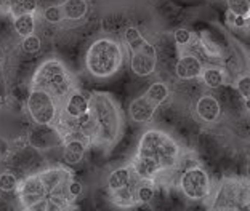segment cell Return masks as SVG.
I'll return each instance as SVG.
<instances>
[{
  "mask_svg": "<svg viewBox=\"0 0 250 211\" xmlns=\"http://www.w3.org/2000/svg\"><path fill=\"white\" fill-rule=\"evenodd\" d=\"M67 191H69V195L76 200L77 197H81V193L83 192V187H82V184L79 181H76V179H72L71 182H69V187H67Z\"/></svg>",
  "mask_w": 250,
  "mask_h": 211,
  "instance_id": "cell-25",
  "label": "cell"
},
{
  "mask_svg": "<svg viewBox=\"0 0 250 211\" xmlns=\"http://www.w3.org/2000/svg\"><path fill=\"white\" fill-rule=\"evenodd\" d=\"M60 7L62 11V18L69 21H81L88 13L87 0H64Z\"/></svg>",
  "mask_w": 250,
  "mask_h": 211,
  "instance_id": "cell-15",
  "label": "cell"
},
{
  "mask_svg": "<svg viewBox=\"0 0 250 211\" xmlns=\"http://www.w3.org/2000/svg\"><path fill=\"white\" fill-rule=\"evenodd\" d=\"M170 95L168 87L164 82L151 83L143 95L135 98L128 106V115L136 123H146L156 115L157 109L167 101Z\"/></svg>",
  "mask_w": 250,
  "mask_h": 211,
  "instance_id": "cell-7",
  "label": "cell"
},
{
  "mask_svg": "<svg viewBox=\"0 0 250 211\" xmlns=\"http://www.w3.org/2000/svg\"><path fill=\"white\" fill-rule=\"evenodd\" d=\"M138 181L140 176L136 174L132 165L114 170L107 176V192L111 200L121 207H130L135 203V191Z\"/></svg>",
  "mask_w": 250,
  "mask_h": 211,
  "instance_id": "cell-8",
  "label": "cell"
},
{
  "mask_svg": "<svg viewBox=\"0 0 250 211\" xmlns=\"http://www.w3.org/2000/svg\"><path fill=\"white\" fill-rule=\"evenodd\" d=\"M27 114L31 120L39 127V125H53L58 118V102L56 98L42 88L32 87L29 96L26 99Z\"/></svg>",
  "mask_w": 250,
  "mask_h": 211,
  "instance_id": "cell-9",
  "label": "cell"
},
{
  "mask_svg": "<svg viewBox=\"0 0 250 211\" xmlns=\"http://www.w3.org/2000/svg\"><path fill=\"white\" fill-rule=\"evenodd\" d=\"M62 141H64V134L62 131L55 127V125H39L29 136V142L32 147L37 151H47L55 149V147H61Z\"/></svg>",
  "mask_w": 250,
  "mask_h": 211,
  "instance_id": "cell-12",
  "label": "cell"
},
{
  "mask_svg": "<svg viewBox=\"0 0 250 211\" xmlns=\"http://www.w3.org/2000/svg\"><path fill=\"white\" fill-rule=\"evenodd\" d=\"M247 27H249V31H250V16L247 18Z\"/></svg>",
  "mask_w": 250,
  "mask_h": 211,
  "instance_id": "cell-28",
  "label": "cell"
},
{
  "mask_svg": "<svg viewBox=\"0 0 250 211\" xmlns=\"http://www.w3.org/2000/svg\"><path fill=\"white\" fill-rule=\"evenodd\" d=\"M74 179L71 170L66 167H52L32 174L21 182L18 189L20 203L31 211H58L74 203L69 195V182Z\"/></svg>",
  "mask_w": 250,
  "mask_h": 211,
  "instance_id": "cell-1",
  "label": "cell"
},
{
  "mask_svg": "<svg viewBox=\"0 0 250 211\" xmlns=\"http://www.w3.org/2000/svg\"><path fill=\"white\" fill-rule=\"evenodd\" d=\"M202 78H204V83L210 88H218L223 85V72L220 69H215V67H207V69H204Z\"/></svg>",
  "mask_w": 250,
  "mask_h": 211,
  "instance_id": "cell-18",
  "label": "cell"
},
{
  "mask_svg": "<svg viewBox=\"0 0 250 211\" xmlns=\"http://www.w3.org/2000/svg\"><path fill=\"white\" fill-rule=\"evenodd\" d=\"M181 192L191 200H204L210 193V178L206 170L189 167L180 178Z\"/></svg>",
  "mask_w": 250,
  "mask_h": 211,
  "instance_id": "cell-10",
  "label": "cell"
},
{
  "mask_svg": "<svg viewBox=\"0 0 250 211\" xmlns=\"http://www.w3.org/2000/svg\"><path fill=\"white\" fill-rule=\"evenodd\" d=\"M43 18L47 22L50 24H58L62 19V11H61V7L60 5H52V7H47L43 10Z\"/></svg>",
  "mask_w": 250,
  "mask_h": 211,
  "instance_id": "cell-22",
  "label": "cell"
},
{
  "mask_svg": "<svg viewBox=\"0 0 250 211\" xmlns=\"http://www.w3.org/2000/svg\"><path fill=\"white\" fill-rule=\"evenodd\" d=\"M42 48V40L39 38V36L36 34H31L27 37H22V42H21V50L24 51L27 55H36L37 51H41Z\"/></svg>",
  "mask_w": 250,
  "mask_h": 211,
  "instance_id": "cell-20",
  "label": "cell"
},
{
  "mask_svg": "<svg viewBox=\"0 0 250 211\" xmlns=\"http://www.w3.org/2000/svg\"><path fill=\"white\" fill-rule=\"evenodd\" d=\"M226 3L231 15L244 16V18L250 16V0H226Z\"/></svg>",
  "mask_w": 250,
  "mask_h": 211,
  "instance_id": "cell-19",
  "label": "cell"
},
{
  "mask_svg": "<svg viewBox=\"0 0 250 211\" xmlns=\"http://www.w3.org/2000/svg\"><path fill=\"white\" fill-rule=\"evenodd\" d=\"M13 26L15 31L20 37H27L36 31V19L32 13H21L18 16H13Z\"/></svg>",
  "mask_w": 250,
  "mask_h": 211,
  "instance_id": "cell-16",
  "label": "cell"
},
{
  "mask_svg": "<svg viewBox=\"0 0 250 211\" xmlns=\"http://www.w3.org/2000/svg\"><path fill=\"white\" fill-rule=\"evenodd\" d=\"M247 176H249V179H250V165L247 167Z\"/></svg>",
  "mask_w": 250,
  "mask_h": 211,
  "instance_id": "cell-29",
  "label": "cell"
},
{
  "mask_svg": "<svg viewBox=\"0 0 250 211\" xmlns=\"http://www.w3.org/2000/svg\"><path fill=\"white\" fill-rule=\"evenodd\" d=\"M178 157L180 147L172 136L161 130H147L138 141L132 167L140 178L152 179L161 171L173 168Z\"/></svg>",
  "mask_w": 250,
  "mask_h": 211,
  "instance_id": "cell-2",
  "label": "cell"
},
{
  "mask_svg": "<svg viewBox=\"0 0 250 211\" xmlns=\"http://www.w3.org/2000/svg\"><path fill=\"white\" fill-rule=\"evenodd\" d=\"M18 186V179L13 173L10 171H5V173L0 174V191L2 192H11L16 189Z\"/></svg>",
  "mask_w": 250,
  "mask_h": 211,
  "instance_id": "cell-21",
  "label": "cell"
},
{
  "mask_svg": "<svg viewBox=\"0 0 250 211\" xmlns=\"http://www.w3.org/2000/svg\"><path fill=\"white\" fill-rule=\"evenodd\" d=\"M196 112H197V115L201 120L207 122V123H213L221 117V106H220L217 98H213V96H210V95H206V96H201V98L197 99Z\"/></svg>",
  "mask_w": 250,
  "mask_h": 211,
  "instance_id": "cell-13",
  "label": "cell"
},
{
  "mask_svg": "<svg viewBox=\"0 0 250 211\" xmlns=\"http://www.w3.org/2000/svg\"><path fill=\"white\" fill-rule=\"evenodd\" d=\"M92 142L90 136L83 131H69L64 133V141H62V160L69 167L79 165L85 157L88 149V144Z\"/></svg>",
  "mask_w": 250,
  "mask_h": 211,
  "instance_id": "cell-11",
  "label": "cell"
},
{
  "mask_svg": "<svg viewBox=\"0 0 250 211\" xmlns=\"http://www.w3.org/2000/svg\"><path fill=\"white\" fill-rule=\"evenodd\" d=\"M173 38L178 45H188L191 42V32L185 29V27H180V29L173 32Z\"/></svg>",
  "mask_w": 250,
  "mask_h": 211,
  "instance_id": "cell-24",
  "label": "cell"
},
{
  "mask_svg": "<svg viewBox=\"0 0 250 211\" xmlns=\"http://www.w3.org/2000/svg\"><path fill=\"white\" fill-rule=\"evenodd\" d=\"M232 16H234V15H232ZM234 26L246 27L247 26V18H244V16H234Z\"/></svg>",
  "mask_w": 250,
  "mask_h": 211,
  "instance_id": "cell-26",
  "label": "cell"
},
{
  "mask_svg": "<svg viewBox=\"0 0 250 211\" xmlns=\"http://www.w3.org/2000/svg\"><path fill=\"white\" fill-rule=\"evenodd\" d=\"M246 104H247V109L250 111V98H247V99H246Z\"/></svg>",
  "mask_w": 250,
  "mask_h": 211,
  "instance_id": "cell-27",
  "label": "cell"
},
{
  "mask_svg": "<svg viewBox=\"0 0 250 211\" xmlns=\"http://www.w3.org/2000/svg\"><path fill=\"white\" fill-rule=\"evenodd\" d=\"M151 179H145L140 178L138 184H136V191H135V203H149L154 197V187L149 182Z\"/></svg>",
  "mask_w": 250,
  "mask_h": 211,
  "instance_id": "cell-17",
  "label": "cell"
},
{
  "mask_svg": "<svg viewBox=\"0 0 250 211\" xmlns=\"http://www.w3.org/2000/svg\"><path fill=\"white\" fill-rule=\"evenodd\" d=\"M236 88H237V91H239V95L242 96L244 99L250 98V76L241 77L239 80H237Z\"/></svg>",
  "mask_w": 250,
  "mask_h": 211,
  "instance_id": "cell-23",
  "label": "cell"
},
{
  "mask_svg": "<svg viewBox=\"0 0 250 211\" xmlns=\"http://www.w3.org/2000/svg\"><path fill=\"white\" fill-rule=\"evenodd\" d=\"M32 87L48 91L56 99H64L74 90L69 71L60 59L43 61L34 72Z\"/></svg>",
  "mask_w": 250,
  "mask_h": 211,
  "instance_id": "cell-6",
  "label": "cell"
},
{
  "mask_svg": "<svg viewBox=\"0 0 250 211\" xmlns=\"http://www.w3.org/2000/svg\"><path fill=\"white\" fill-rule=\"evenodd\" d=\"M175 72L181 80H192L202 74V64L194 55H185L178 59L177 66H175Z\"/></svg>",
  "mask_w": 250,
  "mask_h": 211,
  "instance_id": "cell-14",
  "label": "cell"
},
{
  "mask_svg": "<svg viewBox=\"0 0 250 211\" xmlns=\"http://www.w3.org/2000/svg\"><path fill=\"white\" fill-rule=\"evenodd\" d=\"M124 40L128 50L130 67L138 77H147L154 74L157 67V50L141 34L138 27L130 26L124 32Z\"/></svg>",
  "mask_w": 250,
  "mask_h": 211,
  "instance_id": "cell-5",
  "label": "cell"
},
{
  "mask_svg": "<svg viewBox=\"0 0 250 211\" xmlns=\"http://www.w3.org/2000/svg\"><path fill=\"white\" fill-rule=\"evenodd\" d=\"M124 64V50L116 38L100 37L90 43L85 53V67L95 78H111Z\"/></svg>",
  "mask_w": 250,
  "mask_h": 211,
  "instance_id": "cell-4",
  "label": "cell"
},
{
  "mask_svg": "<svg viewBox=\"0 0 250 211\" xmlns=\"http://www.w3.org/2000/svg\"><path fill=\"white\" fill-rule=\"evenodd\" d=\"M90 139L100 146H114L122 131V115L109 93L95 91L90 95Z\"/></svg>",
  "mask_w": 250,
  "mask_h": 211,
  "instance_id": "cell-3",
  "label": "cell"
}]
</instances>
